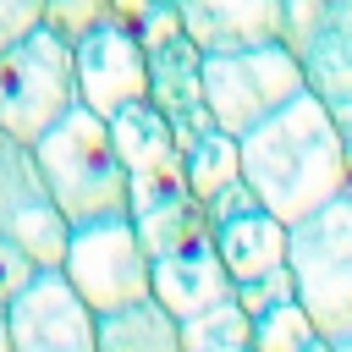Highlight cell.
I'll return each instance as SVG.
<instances>
[{
	"label": "cell",
	"instance_id": "obj_1",
	"mask_svg": "<svg viewBox=\"0 0 352 352\" xmlns=\"http://www.w3.org/2000/svg\"><path fill=\"white\" fill-rule=\"evenodd\" d=\"M242 176L275 220L297 226L330 198H346V138L302 88L253 132H242Z\"/></svg>",
	"mask_w": 352,
	"mask_h": 352
},
{
	"label": "cell",
	"instance_id": "obj_2",
	"mask_svg": "<svg viewBox=\"0 0 352 352\" xmlns=\"http://www.w3.org/2000/svg\"><path fill=\"white\" fill-rule=\"evenodd\" d=\"M33 160L66 214V226H88V220H110L126 214V170L116 160L110 143V121L94 116L88 104H72L38 143Z\"/></svg>",
	"mask_w": 352,
	"mask_h": 352
},
{
	"label": "cell",
	"instance_id": "obj_3",
	"mask_svg": "<svg viewBox=\"0 0 352 352\" xmlns=\"http://www.w3.org/2000/svg\"><path fill=\"white\" fill-rule=\"evenodd\" d=\"M286 264L297 302L324 341L352 336V198H330L308 220L286 226Z\"/></svg>",
	"mask_w": 352,
	"mask_h": 352
},
{
	"label": "cell",
	"instance_id": "obj_4",
	"mask_svg": "<svg viewBox=\"0 0 352 352\" xmlns=\"http://www.w3.org/2000/svg\"><path fill=\"white\" fill-rule=\"evenodd\" d=\"M77 104L72 44L55 28H33L0 50V126L22 143H38Z\"/></svg>",
	"mask_w": 352,
	"mask_h": 352
},
{
	"label": "cell",
	"instance_id": "obj_5",
	"mask_svg": "<svg viewBox=\"0 0 352 352\" xmlns=\"http://www.w3.org/2000/svg\"><path fill=\"white\" fill-rule=\"evenodd\" d=\"M302 88H308L302 60L286 44H253V50H214V55H204L209 121L220 132H231V138L253 132L264 116H275Z\"/></svg>",
	"mask_w": 352,
	"mask_h": 352
},
{
	"label": "cell",
	"instance_id": "obj_6",
	"mask_svg": "<svg viewBox=\"0 0 352 352\" xmlns=\"http://www.w3.org/2000/svg\"><path fill=\"white\" fill-rule=\"evenodd\" d=\"M138 44L148 60V104L170 121L176 143H198L214 121H209V99H204V50L192 44V33L182 28L170 0H154L138 22Z\"/></svg>",
	"mask_w": 352,
	"mask_h": 352
},
{
	"label": "cell",
	"instance_id": "obj_7",
	"mask_svg": "<svg viewBox=\"0 0 352 352\" xmlns=\"http://www.w3.org/2000/svg\"><path fill=\"white\" fill-rule=\"evenodd\" d=\"M60 275L72 280V292L94 308V314H116L148 297V253L138 242L132 214H110V220H88L66 231V258Z\"/></svg>",
	"mask_w": 352,
	"mask_h": 352
},
{
	"label": "cell",
	"instance_id": "obj_8",
	"mask_svg": "<svg viewBox=\"0 0 352 352\" xmlns=\"http://www.w3.org/2000/svg\"><path fill=\"white\" fill-rule=\"evenodd\" d=\"M110 143H116V160L126 170V214L132 220L160 214V209H170V204L187 198L182 143H176L170 121L148 99H132L126 110L110 116Z\"/></svg>",
	"mask_w": 352,
	"mask_h": 352
},
{
	"label": "cell",
	"instance_id": "obj_9",
	"mask_svg": "<svg viewBox=\"0 0 352 352\" xmlns=\"http://www.w3.org/2000/svg\"><path fill=\"white\" fill-rule=\"evenodd\" d=\"M0 231L38 264V270H60L66 258V214L33 160V143L11 138L0 126Z\"/></svg>",
	"mask_w": 352,
	"mask_h": 352
},
{
	"label": "cell",
	"instance_id": "obj_10",
	"mask_svg": "<svg viewBox=\"0 0 352 352\" xmlns=\"http://www.w3.org/2000/svg\"><path fill=\"white\" fill-rule=\"evenodd\" d=\"M72 77H77V104H88L104 121L132 99H148V60L138 28L121 16L94 22L82 38H72Z\"/></svg>",
	"mask_w": 352,
	"mask_h": 352
},
{
	"label": "cell",
	"instance_id": "obj_11",
	"mask_svg": "<svg viewBox=\"0 0 352 352\" xmlns=\"http://www.w3.org/2000/svg\"><path fill=\"white\" fill-rule=\"evenodd\" d=\"M6 324H11V352H94L99 314L72 292L60 270H38L6 302Z\"/></svg>",
	"mask_w": 352,
	"mask_h": 352
},
{
	"label": "cell",
	"instance_id": "obj_12",
	"mask_svg": "<svg viewBox=\"0 0 352 352\" xmlns=\"http://www.w3.org/2000/svg\"><path fill=\"white\" fill-rule=\"evenodd\" d=\"M204 220H209V236H214V253L220 264L231 270V280H253L275 264H286V220H275L258 192L248 187V176H236L231 187H220L209 204H204Z\"/></svg>",
	"mask_w": 352,
	"mask_h": 352
},
{
	"label": "cell",
	"instance_id": "obj_13",
	"mask_svg": "<svg viewBox=\"0 0 352 352\" xmlns=\"http://www.w3.org/2000/svg\"><path fill=\"white\" fill-rule=\"evenodd\" d=\"M231 292H236V280H231V270L220 264L209 226L187 231L176 248H165V253L148 258V297H154L176 324L192 319V314H204V308H214V302H226Z\"/></svg>",
	"mask_w": 352,
	"mask_h": 352
},
{
	"label": "cell",
	"instance_id": "obj_14",
	"mask_svg": "<svg viewBox=\"0 0 352 352\" xmlns=\"http://www.w3.org/2000/svg\"><path fill=\"white\" fill-rule=\"evenodd\" d=\"M308 94L330 110V121L341 126V138L352 143V0H330L314 44L297 55Z\"/></svg>",
	"mask_w": 352,
	"mask_h": 352
},
{
	"label": "cell",
	"instance_id": "obj_15",
	"mask_svg": "<svg viewBox=\"0 0 352 352\" xmlns=\"http://www.w3.org/2000/svg\"><path fill=\"white\" fill-rule=\"evenodd\" d=\"M204 55L280 44V0H170Z\"/></svg>",
	"mask_w": 352,
	"mask_h": 352
},
{
	"label": "cell",
	"instance_id": "obj_16",
	"mask_svg": "<svg viewBox=\"0 0 352 352\" xmlns=\"http://www.w3.org/2000/svg\"><path fill=\"white\" fill-rule=\"evenodd\" d=\"M94 352H187V346H182V324H176L154 297H143V302H132V308L99 314Z\"/></svg>",
	"mask_w": 352,
	"mask_h": 352
},
{
	"label": "cell",
	"instance_id": "obj_17",
	"mask_svg": "<svg viewBox=\"0 0 352 352\" xmlns=\"http://www.w3.org/2000/svg\"><path fill=\"white\" fill-rule=\"evenodd\" d=\"M182 170H187V192H192L198 204H209L220 187H231V182L242 176V138L209 126L198 143L182 148Z\"/></svg>",
	"mask_w": 352,
	"mask_h": 352
},
{
	"label": "cell",
	"instance_id": "obj_18",
	"mask_svg": "<svg viewBox=\"0 0 352 352\" xmlns=\"http://www.w3.org/2000/svg\"><path fill=\"white\" fill-rule=\"evenodd\" d=\"M248 336H253V314L236 302V292H231L226 302H214V308H204V314L182 319V346H187V352H209V346H242Z\"/></svg>",
	"mask_w": 352,
	"mask_h": 352
},
{
	"label": "cell",
	"instance_id": "obj_19",
	"mask_svg": "<svg viewBox=\"0 0 352 352\" xmlns=\"http://www.w3.org/2000/svg\"><path fill=\"white\" fill-rule=\"evenodd\" d=\"M308 341H319V330H314V319H308V308L297 297L253 314V336H248L253 352H302Z\"/></svg>",
	"mask_w": 352,
	"mask_h": 352
},
{
	"label": "cell",
	"instance_id": "obj_20",
	"mask_svg": "<svg viewBox=\"0 0 352 352\" xmlns=\"http://www.w3.org/2000/svg\"><path fill=\"white\" fill-rule=\"evenodd\" d=\"M104 16H116L110 0H44V28H55L66 44L82 38V33H88L94 22H104Z\"/></svg>",
	"mask_w": 352,
	"mask_h": 352
},
{
	"label": "cell",
	"instance_id": "obj_21",
	"mask_svg": "<svg viewBox=\"0 0 352 352\" xmlns=\"http://www.w3.org/2000/svg\"><path fill=\"white\" fill-rule=\"evenodd\" d=\"M324 11H330V0H280V44H286L292 55H302V50L314 44Z\"/></svg>",
	"mask_w": 352,
	"mask_h": 352
},
{
	"label": "cell",
	"instance_id": "obj_22",
	"mask_svg": "<svg viewBox=\"0 0 352 352\" xmlns=\"http://www.w3.org/2000/svg\"><path fill=\"white\" fill-rule=\"evenodd\" d=\"M286 297H297L292 264H275V270H264V275H253V280L236 286V302H242L248 314H264V308H275V302H286Z\"/></svg>",
	"mask_w": 352,
	"mask_h": 352
},
{
	"label": "cell",
	"instance_id": "obj_23",
	"mask_svg": "<svg viewBox=\"0 0 352 352\" xmlns=\"http://www.w3.org/2000/svg\"><path fill=\"white\" fill-rule=\"evenodd\" d=\"M33 275H38V264H33V258H28V253H22V248L0 231V302H11V297L33 280Z\"/></svg>",
	"mask_w": 352,
	"mask_h": 352
},
{
	"label": "cell",
	"instance_id": "obj_24",
	"mask_svg": "<svg viewBox=\"0 0 352 352\" xmlns=\"http://www.w3.org/2000/svg\"><path fill=\"white\" fill-rule=\"evenodd\" d=\"M44 22V0H0V50Z\"/></svg>",
	"mask_w": 352,
	"mask_h": 352
},
{
	"label": "cell",
	"instance_id": "obj_25",
	"mask_svg": "<svg viewBox=\"0 0 352 352\" xmlns=\"http://www.w3.org/2000/svg\"><path fill=\"white\" fill-rule=\"evenodd\" d=\"M148 6H154V0H110V11H116L121 22H138V16L148 11Z\"/></svg>",
	"mask_w": 352,
	"mask_h": 352
},
{
	"label": "cell",
	"instance_id": "obj_26",
	"mask_svg": "<svg viewBox=\"0 0 352 352\" xmlns=\"http://www.w3.org/2000/svg\"><path fill=\"white\" fill-rule=\"evenodd\" d=\"M0 352H11V324H6V302H0Z\"/></svg>",
	"mask_w": 352,
	"mask_h": 352
},
{
	"label": "cell",
	"instance_id": "obj_27",
	"mask_svg": "<svg viewBox=\"0 0 352 352\" xmlns=\"http://www.w3.org/2000/svg\"><path fill=\"white\" fill-rule=\"evenodd\" d=\"M302 352H336V346H330V341H324V336H319V341H308V346H302Z\"/></svg>",
	"mask_w": 352,
	"mask_h": 352
},
{
	"label": "cell",
	"instance_id": "obj_28",
	"mask_svg": "<svg viewBox=\"0 0 352 352\" xmlns=\"http://www.w3.org/2000/svg\"><path fill=\"white\" fill-rule=\"evenodd\" d=\"M346 198H352V143H346Z\"/></svg>",
	"mask_w": 352,
	"mask_h": 352
},
{
	"label": "cell",
	"instance_id": "obj_29",
	"mask_svg": "<svg viewBox=\"0 0 352 352\" xmlns=\"http://www.w3.org/2000/svg\"><path fill=\"white\" fill-rule=\"evenodd\" d=\"M209 352H253V346H248V341H242V346H209Z\"/></svg>",
	"mask_w": 352,
	"mask_h": 352
},
{
	"label": "cell",
	"instance_id": "obj_30",
	"mask_svg": "<svg viewBox=\"0 0 352 352\" xmlns=\"http://www.w3.org/2000/svg\"><path fill=\"white\" fill-rule=\"evenodd\" d=\"M330 346H336V352H352V336H346V341H330Z\"/></svg>",
	"mask_w": 352,
	"mask_h": 352
}]
</instances>
